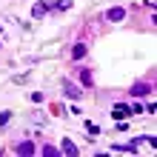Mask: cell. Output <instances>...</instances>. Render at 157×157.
Wrapping results in <instances>:
<instances>
[{"mask_svg": "<svg viewBox=\"0 0 157 157\" xmlns=\"http://www.w3.org/2000/svg\"><path fill=\"white\" fill-rule=\"evenodd\" d=\"M80 80H83V86H91V75H89V71H83Z\"/></svg>", "mask_w": 157, "mask_h": 157, "instance_id": "14", "label": "cell"}, {"mask_svg": "<svg viewBox=\"0 0 157 157\" xmlns=\"http://www.w3.org/2000/svg\"><path fill=\"white\" fill-rule=\"evenodd\" d=\"M149 91H151L149 83H134V86H132V94L134 97H143V94H149Z\"/></svg>", "mask_w": 157, "mask_h": 157, "instance_id": "5", "label": "cell"}, {"mask_svg": "<svg viewBox=\"0 0 157 157\" xmlns=\"http://www.w3.org/2000/svg\"><path fill=\"white\" fill-rule=\"evenodd\" d=\"M86 132L97 137V134H100V126H97V123H91V120H86Z\"/></svg>", "mask_w": 157, "mask_h": 157, "instance_id": "11", "label": "cell"}, {"mask_svg": "<svg viewBox=\"0 0 157 157\" xmlns=\"http://www.w3.org/2000/svg\"><path fill=\"white\" fill-rule=\"evenodd\" d=\"M9 120H12V112H3V114H0V128H3Z\"/></svg>", "mask_w": 157, "mask_h": 157, "instance_id": "13", "label": "cell"}, {"mask_svg": "<svg viewBox=\"0 0 157 157\" xmlns=\"http://www.w3.org/2000/svg\"><path fill=\"white\" fill-rule=\"evenodd\" d=\"M34 151H37V149H34V143H32V140H20V143L14 146V154H23V157H32Z\"/></svg>", "mask_w": 157, "mask_h": 157, "instance_id": "2", "label": "cell"}, {"mask_svg": "<svg viewBox=\"0 0 157 157\" xmlns=\"http://www.w3.org/2000/svg\"><path fill=\"white\" fill-rule=\"evenodd\" d=\"M40 154H43V157H57V154H60V149H54V146H49V143H46L43 149H40Z\"/></svg>", "mask_w": 157, "mask_h": 157, "instance_id": "9", "label": "cell"}, {"mask_svg": "<svg viewBox=\"0 0 157 157\" xmlns=\"http://www.w3.org/2000/svg\"><path fill=\"white\" fill-rule=\"evenodd\" d=\"M46 12H49V3H43V0H40V3H34L32 17H37V20H40V17H46Z\"/></svg>", "mask_w": 157, "mask_h": 157, "instance_id": "7", "label": "cell"}, {"mask_svg": "<svg viewBox=\"0 0 157 157\" xmlns=\"http://www.w3.org/2000/svg\"><path fill=\"white\" fill-rule=\"evenodd\" d=\"M0 34H3V26H0Z\"/></svg>", "mask_w": 157, "mask_h": 157, "instance_id": "15", "label": "cell"}, {"mask_svg": "<svg viewBox=\"0 0 157 157\" xmlns=\"http://www.w3.org/2000/svg\"><path fill=\"white\" fill-rule=\"evenodd\" d=\"M126 114H128V109H126V106H114V109H112V117H114V120H117V117L123 120Z\"/></svg>", "mask_w": 157, "mask_h": 157, "instance_id": "10", "label": "cell"}, {"mask_svg": "<svg viewBox=\"0 0 157 157\" xmlns=\"http://www.w3.org/2000/svg\"><path fill=\"white\" fill-rule=\"evenodd\" d=\"M71 0H57V3H49V12H69Z\"/></svg>", "mask_w": 157, "mask_h": 157, "instance_id": "6", "label": "cell"}, {"mask_svg": "<svg viewBox=\"0 0 157 157\" xmlns=\"http://www.w3.org/2000/svg\"><path fill=\"white\" fill-rule=\"evenodd\" d=\"M63 94H66V97H71V100H80V97H83V91H80L71 80H63Z\"/></svg>", "mask_w": 157, "mask_h": 157, "instance_id": "3", "label": "cell"}, {"mask_svg": "<svg viewBox=\"0 0 157 157\" xmlns=\"http://www.w3.org/2000/svg\"><path fill=\"white\" fill-rule=\"evenodd\" d=\"M77 151H80V149H77V146H75V143H71L69 137H66V140H63V146H60V154H69V157H75Z\"/></svg>", "mask_w": 157, "mask_h": 157, "instance_id": "4", "label": "cell"}, {"mask_svg": "<svg viewBox=\"0 0 157 157\" xmlns=\"http://www.w3.org/2000/svg\"><path fill=\"white\" fill-rule=\"evenodd\" d=\"M32 123H37V126H40V123H46V117H43V112H34V114H32Z\"/></svg>", "mask_w": 157, "mask_h": 157, "instance_id": "12", "label": "cell"}, {"mask_svg": "<svg viewBox=\"0 0 157 157\" xmlns=\"http://www.w3.org/2000/svg\"><path fill=\"white\" fill-rule=\"evenodd\" d=\"M106 20H109V23H120V20H126V9H123V6H112V9L106 12Z\"/></svg>", "mask_w": 157, "mask_h": 157, "instance_id": "1", "label": "cell"}, {"mask_svg": "<svg viewBox=\"0 0 157 157\" xmlns=\"http://www.w3.org/2000/svg\"><path fill=\"white\" fill-rule=\"evenodd\" d=\"M86 52H89L86 43H77L75 49H71V60H83V57H86Z\"/></svg>", "mask_w": 157, "mask_h": 157, "instance_id": "8", "label": "cell"}]
</instances>
